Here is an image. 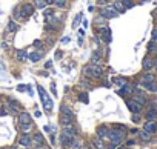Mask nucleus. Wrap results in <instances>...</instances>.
I'll use <instances>...</instances> for the list:
<instances>
[{
  "label": "nucleus",
  "instance_id": "obj_1",
  "mask_svg": "<svg viewBox=\"0 0 157 149\" xmlns=\"http://www.w3.org/2000/svg\"><path fill=\"white\" fill-rule=\"evenodd\" d=\"M83 74H85V77H89V79L99 80V79H102L103 69H102L99 65H91V63H89L88 66H85V68H83Z\"/></svg>",
  "mask_w": 157,
  "mask_h": 149
},
{
  "label": "nucleus",
  "instance_id": "obj_2",
  "mask_svg": "<svg viewBox=\"0 0 157 149\" xmlns=\"http://www.w3.org/2000/svg\"><path fill=\"white\" fill-rule=\"evenodd\" d=\"M106 138L111 141V144H113V146H119L123 141V138H125V131H120V129H116V128L114 129H109Z\"/></svg>",
  "mask_w": 157,
  "mask_h": 149
},
{
  "label": "nucleus",
  "instance_id": "obj_3",
  "mask_svg": "<svg viewBox=\"0 0 157 149\" xmlns=\"http://www.w3.org/2000/svg\"><path fill=\"white\" fill-rule=\"evenodd\" d=\"M37 91H39V94H40V98H42L43 108H45V109H46V111L49 112V111L53 109V106H54V105H53V100H51V97L46 94V91H45V89H43L40 85L37 86Z\"/></svg>",
  "mask_w": 157,
  "mask_h": 149
},
{
  "label": "nucleus",
  "instance_id": "obj_4",
  "mask_svg": "<svg viewBox=\"0 0 157 149\" xmlns=\"http://www.w3.org/2000/svg\"><path fill=\"white\" fill-rule=\"evenodd\" d=\"M5 108L8 109V114H12V115H15V114L20 112V105H19V102L15 100V98H11V97L6 98Z\"/></svg>",
  "mask_w": 157,
  "mask_h": 149
},
{
  "label": "nucleus",
  "instance_id": "obj_5",
  "mask_svg": "<svg viewBox=\"0 0 157 149\" xmlns=\"http://www.w3.org/2000/svg\"><path fill=\"white\" fill-rule=\"evenodd\" d=\"M132 100H136L137 103H140V105L143 106V105L148 103V95H146L145 91L136 88V89H134V92H132Z\"/></svg>",
  "mask_w": 157,
  "mask_h": 149
},
{
  "label": "nucleus",
  "instance_id": "obj_6",
  "mask_svg": "<svg viewBox=\"0 0 157 149\" xmlns=\"http://www.w3.org/2000/svg\"><path fill=\"white\" fill-rule=\"evenodd\" d=\"M31 146L36 147V149H40V147H45V138L40 132H36L32 137H31Z\"/></svg>",
  "mask_w": 157,
  "mask_h": 149
},
{
  "label": "nucleus",
  "instance_id": "obj_7",
  "mask_svg": "<svg viewBox=\"0 0 157 149\" xmlns=\"http://www.w3.org/2000/svg\"><path fill=\"white\" fill-rule=\"evenodd\" d=\"M100 15H103V17L108 20V19H116V17H117V15H120V14H119L113 6H105V8H102V9H100Z\"/></svg>",
  "mask_w": 157,
  "mask_h": 149
},
{
  "label": "nucleus",
  "instance_id": "obj_8",
  "mask_svg": "<svg viewBox=\"0 0 157 149\" xmlns=\"http://www.w3.org/2000/svg\"><path fill=\"white\" fill-rule=\"evenodd\" d=\"M20 14H22V19H28L29 15L34 14V5H31V3L20 5Z\"/></svg>",
  "mask_w": 157,
  "mask_h": 149
},
{
  "label": "nucleus",
  "instance_id": "obj_9",
  "mask_svg": "<svg viewBox=\"0 0 157 149\" xmlns=\"http://www.w3.org/2000/svg\"><path fill=\"white\" fill-rule=\"evenodd\" d=\"M99 36L102 37V40L105 43H111V40H113V32H111V29L108 26H102L99 29Z\"/></svg>",
  "mask_w": 157,
  "mask_h": 149
},
{
  "label": "nucleus",
  "instance_id": "obj_10",
  "mask_svg": "<svg viewBox=\"0 0 157 149\" xmlns=\"http://www.w3.org/2000/svg\"><path fill=\"white\" fill-rule=\"evenodd\" d=\"M126 106H128V109L132 114H140L142 112V105L137 103L136 100H132V98H128V100H126Z\"/></svg>",
  "mask_w": 157,
  "mask_h": 149
},
{
  "label": "nucleus",
  "instance_id": "obj_11",
  "mask_svg": "<svg viewBox=\"0 0 157 149\" xmlns=\"http://www.w3.org/2000/svg\"><path fill=\"white\" fill-rule=\"evenodd\" d=\"M134 89H136V85L126 83V85H123V86H122V89H119V91H117V94H119V95H132Z\"/></svg>",
  "mask_w": 157,
  "mask_h": 149
},
{
  "label": "nucleus",
  "instance_id": "obj_12",
  "mask_svg": "<svg viewBox=\"0 0 157 149\" xmlns=\"http://www.w3.org/2000/svg\"><path fill=\"white\" fill-rule=\"evenodd\" d=\"M152 82H155V76H154V74H151L149 71H146L145 74H142V77H140V85L142 86L148 85V83H152Z\"/></svg>",
  "mask_w": 157,
  "mask_h": 149
},
{
  "label": "nucleus",
  "instance_id": "obj_13",
  "mask_svg": "<svg viewBox=\"0 0 157 149\" xmlns=\"http://www.w3.org/2000/svg\"><path fill=\"white\" fill-rule=\"evenodd\" d=\"M142 69H143L145 72L154 69V59H152L151 56H146V57L143 59V62H142Z\"/></svg>",
  "mask_w": 157,
  "mask_h": 149
},
{
  "label": "nucleus",
  "instance_id": "obj_14",
  "mask_svg": "<svg viewBox=\"0 0 157 149\" xmlns=\"http://www.w3.org/2000/svg\"><path fill=\"white\" fill-rule=\"evenodd\" d=\"M143 131H146L149 134H154L157 131V121L155 120H146V123L143 125Z\"/></svg>",
  "mask_w": 157,
  "mask_h": 149
},
{
  "label": "nucleus",
  "instance_id": "obj_15",
  "mask_svg": "<svg viewBox=\"0 0 157 149\" xmlns=\"http://www.w3.org/2000/svg\"><path fill=\"white\" fill-rule=\"evenodd\" d=\"M62 132H63V134H66V135H70V137H76L77 129H76V126L73 125V123H70V125L62 126Z\"/></svg>",
  "mask_w": 157,
  "mask_h": 149
},
{
  "label": "nucleus",
  "instance_id": "obj_16",
  "mask_svg": "<svg viewBox=\"0 0 157 149\" xmlns=\"http://www.w3.org/2000/svg\"><path fill=\"white\" fill-rule=\"evenodd\" d=\"M19 146H23V147H29L31 146V137L25 132H22V135L19 137Z\"/></svg>",
  "mask_w": 157,
  "mask_h": 149
},
{
  "label": "nucleus",
  "instance_id": "obj_17",
  "mask_svg": "<svg viewBox=\"0 0 157 149\" xmlns=\"http://www.w3.org/2000/svg\"><path fill=\"white\" fill-rule=\"evenodd\" d=\"M32 123V118L28 112H19V125H28Z\"/></svg>",
  "mask_w": 157,
  "mask_h": 149
},
{
  "label": "nucleus",
  "instance_id": "obj_18",
  "mask_svg": "<svg viewBox=\"0 0 157 149\" xmlns=\"http://www.w3.org/2000/svg\"><path fill=\"white\" fill-rule=\"evenodd\" d=\"M76 137H70V135H66V134H60V138H59V141H60V144L62 146H65V147H70V144L73 143V140H74Z\"/></svg>",
  "mask_w": 157,
  "mask_h": 149
},
{
  "label": "nucleus",
  "instance_id": "obj_19",
  "mask_svg": "<svg viewBox=\"0 0 157 149\" xmlns=\"http://www.w3.org/2000/svg\"><path fill=\"white\" fill-rule=\"evenodd\" d=\"M96 132H97V137L106 138V137H108V132H109V128H108L106 125H100V126L96 129Z\"/></svg>",
  "mask_w": 157,
  "mask_h": 149
},
{
  "label": "nucleus",
  "instance_id": "obj_20",
  "mask_svg": "<svg viewBox=\"0 0 157 149\" xmlns=\"http://www.w3.org/2000/svg\"><path fill=\"white\" fill-rule=\"evenodd\" d=\"M91 146H93L94 149H105L103 138H100V137H94V138L91 140Z\"/></svg>",
  "mask_w": 157,
  "mask_h": 149
},
{
  "label": "nucleus",
  "instance_id": "obj_21",
  "mask_svg": "<svg viewBox=\"0 0 157 149\" xmlns=\"http://www.w3.org/2000/svg\"><path fill=\"white\" fill-rule=\"evenodd\" d=\"M15 57L20 63H25V60L28 59V52L25 51V49H17L15 51Z\"/></svg>",
  "mask_w": 157,
  "mask_h": 149
},
{
  "label": "nucleus",
  "instance_id": "obj_22",
  "mask_svg": "<svg viewBox=\"0 0 157 149\" xmlns=\"http://www.w3.org/2000/svg\"><path fill=\"white\" fill-rule=\"evenodd\" d=\"M43 56H45V51H43V49H39V52L36 51V52H31V54H29V60H31L32 63H36V62H39Z\"/></svg>",
  "mask_w": 157,
  "mask_h": 149
},
{
  "label": "nucleus",
  "instance_id": "obj_23",
  "mask_svg": "<svg viewBox=\"0 0 157 149\" xmlns=\"http://www.w3.org/2000/svg\"><path fill=\"white\" fill-rule=\"evenodd\" d=\"M145 117H146V120H155V118H157V108H155V106H151V108L146 111Z\"/></svg>",
  "mask_w": 157,
  "mask_h": 149
},
{
  "label": "nucleus",
  "instance_id": "obj_24",
  "mask_svg": "<svg viewBox=\"0 0 157 149\" xmlns=\"http://www.w3.org/2000/svg\"><path fill=\"white\" fill-rule=\"evenodd\" d=\"M100 57H102V51H100V49H97V51H94V52H93V56H91V60H89V63H91V65H99V62H100Z\"/></svg>",
  "mask_w": 157,
  "mask_h": 149
},
{
  "label": "nucleus",
  "instance_id": "obj_25",
  "mask_svg": "<svg viewBox=\"0 0 157 149\" xmlns=\"http://www.w3.org/2000/svg\"><path fill=\"white\" fill-rule=\"evenodd\" d=\"M74 121V117L71 115H65V114H60V125L65 126V125H70V123Z\"/></svg>",
  "mask_w": 157,
  "mask_h": 149
},
{
  "label": "nucleus",
  "instance_id": "obj_26",
  "mask_svg": "<svg viewBox=\"0 0 157 149\" xmlns=\"http://www.w3.org/2000/svg\"><path fill=\"white\" fill-rule=\"evenodd\" d=\"M113 8H114L119 14H123V12L126 11V8H125V6H123V3H122V0H117V2H114Z\"/></svg>",
  "mask_w": 157,
  "mask_h": 149
},
{
  "label": "nucleus",
  "instance_id": "obj_27",
  "mask_svg": "<svg viewBox=\"0 0 157 149\" xmlns=\"http://www.w3.org/2000/svg\"><path fill=\"white\" fill-rule=\"evenodd\" d=\"M60 114H65V115H71V117H74L73 109H71L70 106H66V105H62V106H60Z\"/></svg>",
  "mask_w": 157,
  "mask_h": 149
},
{
  "label": "nucleus",
  "instance_id": "obj_28",
  "mask_svg": "<svg viewBox=\"0 0 157 149\" xmlns=\"http://www.w3.org/2000/svg\"><path fill=\"white\" fill-rule=\"evenodd\" d=\"M143 89H145V91H148V92H157V82H152V83L143 85Z\"/></svg>",
  "mask_w": 157,
  "mask_h": 149
},
{
  "label": "nucleus",
  "instance_id": "obj_29",
  "mask_svg": "<svg viewBox=\"0 0 157 149\" xmlns=\"http://www.w3.org/2000/svg\"><path fill=\"white\" fill-rule=\"evenodd\" d=\"M94 23L97 25V26H106V19L103 17V15H97L96 19H94Z\"/></svg>",
  "mask_w": 157,
  "mask_h": 149
},
{
  "label": "nucleus",
  "instance_id": "obj_30",
  "mask_svg": "<svg viewBox=\"0 0 157 149\" xmlns=\"http://www.w3.org/2000/svg\"><path fill=\"white\" fill-rule=\"evenodd\" d=\"M113 83L122 88L123 85H126V83H128V80H126L125 77H114V79H113Z\"/></svg>",
  "mask_w": 157,
  "mask_h": 149
},
{
  "label": "nucleus",
  "instance_id": "obj_31",
  "mask_svg": "<svg viewBox=\"0 0 157 149\" xmlns=\"http://www.w3.org/2000/svg\"><path fill=\"white\" fill-rule=\"evenodd\" d=\"M15 31H17V23L11 20V22L8 23V26H6V32H8V34H11V32L14 34Z\"/></svg>",
  "mask_w": 157,
  "mask_h": 149
},
{
  "label": "nucleus",
  "instance_id": "obj_32",
  "mask_svg": "<svg viewBox=\"0 0 157 149\" xmlns=\"http://www.w3.org/2000/svg\"><path fill=\"white\" fill-rule=\"evenodd\" d=\"M82 19H83V12H79V14L76 15V19L73 20V29H76V28L79 26V23L82 22Z\"/></svg>",
  "mask_w": 157,
  "mask_h": 149
},
{
  "label": "nucleus",
  "instance_id": "obj_33",
  "mask_svg": "<svg viewBox=\"0 0 157 149\" xmlns=\"http://www.w3.org/2000/svg\"><path fill=\"white\" fill-rule=\"evenodd\" d=\"M139 137H140L142 141H149V140H151V134L146 132V131H140V132H139Z\"/></svg>",
  "mask_w": 157,
  "mask_h": 149
},
{
  "label": "nucleus",
  "instance_id": "obj_34",
  "mask_svg": "<svg viewBox=\"0 0 157 149\" xmlns=\"http://www.w3.org/2000/svg\"><path fill=\"white\" fill-rule=\"evenodd\" d=\"M19 126H20V131H22V132L28 134V132L32 129V123H28V125H19Z\"/></svg>",
  "mask_w": 157,
  "mask_h": 149
},
{
  "label": "nucleus",
  "instance_id": "obj_35",
  "mask_svg": "<svg viewBox=\"0 0 157 149\" xmlns=\"http://www.w3.org/2000/svg\"><path fill=\"white\" fill-rule=\"evenodd\" d=\"M79 100H80L82 103H86V105H88V102H89L88 94H86V92H80V94H79Z\"/></svg>",
  "mask_w": 157,
  "mask_h": 149
},
{
  "label": "nucleus",
  "instance_id": "obj_36",
  "mask_svg": "<svg viewBox=\"0 0 157 149\" xmlns=\"http://www.w3.org/2000/svg\"><path fill=\"white\" fill-rule=\"evenodd\" d=\"M54 5L57 8H66V0H54Z\"/></svg>",
  "mask_w": 157,
  "mask_h": 149
},
{
  "label": "nucleus",
  "instance_id": "obj_37",
  "mask_svg": "<svg viewBox=\"0 0 157 149\" xmlns=\"http://www.w3.org/2000/svg\"><path fill=\"white\" fill-rule=\"evenodd\" d=\"M122 3H123V6L128 9V8H132L134 6V3H132V0H122Z\"/></svg>",
  "mask_w": 157,
  "mask_h": 149
},
{
  "label": "nucleus",
  "instance_id": "obj_38",
  "mask_svg": "<svg viewBox=\"0 0 157 149\" xmlns=\"http://www.w3.org/2000/svg\"><path fill=\"white\" fill-rule=\"evenodd\" d=\"M14 19H15V20H20V19H22V14H20V6H17V8L14 9Z\"/></svg>",
  "mask_w": 157,
  "mask_h": 149
},
{
  "label": "nucleus",
  "instance_id": "obj_39",
  "mask_svg": "<svg viewBox=\"0 0 157 149\" xmlns=\"http://www.w3.org/2000/svg\"><path fill=\"white\" fill-rule=\"evenodd\" d=\"M36 5H37V8H39V9H42V8H45V6H46L48 3H46V0H39V2H37Z\"/></svg>",
  "mask_w": 157,
  "mask_h": 149
},
{
  "label": "nucleus",
  "instance_id": "obj_40",
  "mask_svg": "<svg viewBox=\"0 0 157 149\" xmlns=\"http://www.w3.org/2000/svg\"><path fill=\"white\" fill-rule=\"evenodd\" d=\"M154 49H155V42L151 40V42L148 43V51H149V52H154Z\"/></svg>",
  "mask_w": 157,
  "mask_h": 149
},
{
  "label": "nucleus",
  "instance_id": "obj_41",
  "mask_svg": "<svg viewBox=\"0 0 157 149\" xmlns=\"http://www.w3.org/2000/svg\"><path fill=\"white\" fill-rule=\"evenodd\" d=\"M151 40L157 43V28H154V29H152V32H151Z\"/></svg>",
  "mask_w": 157,
  "mask_h": 149
},
{
  "label": "nucleus",
  "instance_id": "obj_42",
  "mask_svg": "<svg viewBox=\"0 0 157 149\" xmlns=\"http://www.w3.org/2000/svg\"><path fill=\"white\" fill-rule=\"evenodd\" d=\"M17 91H19V92H25V91H28V86H26V85H19V86H17Z\"/></svg>",
  "mask_w": 157,
  "mask_h": 149
},
{
  "label": "nucleus",
  "instance_id": "obj_43",
  "mask_svg": "<svg viewBox=\"0 0 157 149\" xmlns=\"http://www.w3.org/2000/svg\"><path fill=\"white\" fill-rule=\"evenodd\" d=\"M36 48H39V49H42V46H43V43H42V40H34V43H32Z\"/></svg>",
  "mask_w": 157,
  "mask_h": 149
},
{
  "label": "nucleus",
  "instance_id": "obj_44",
  "mask_svg": "<svg viewBox=\"0 0 157 149\" xmlns=\"http://www.w3.org/2000/svg\"><path fill=\"white\" fill-rule=\"evenodd\" d=\"M8 114V109L5 106H0V115H6Z\"/></svg>",
  "mask_w": 157,
  "mask_h": 149
},
{
  "label": "nucleus",
  "instance_id": "obj_45",
  "mask_svg": "<svg viewBox=\"0 0 157 149\" xmlns=\"http://www.w3.org/2000/svg\"><path fill=\"white\" fill-rule=\"evenodd\" d=\"M70 40H71V37H63V39L60 40V43H62V45H66V43H70Z\"/></svg>",
  "mask_w": 157,
  "mask_h": 149
},
{
  "label": "nucleus",
  "instance_id": "obj_46",
  "mask_svg": "<svg viewBox=\"0 0 157 149\" xmlns=\"http://www.w3.org/2000/svg\"><path fill=\"white\" fill-rule=\"evenodd\" d=\"M139 120H140L139 114H134V115H132V121H134V123H139Z\"/></svg>",
  "mask_w": 157,
  "mask_h": 149
},
{
  "label": "nucleus",
  "instance_id": "obj_47",
  "mask_svg": "<svg viewBox=\"0 0 157 149\" xmlns=\"http://www.w3.org/2000/svg\"><path fill=\"white\" fill-rule=\"evenodd\" d=\"M45 68H46V69H51V68H53V62H51V60H48L46 63H45Z\"/></svg>",
  "mask_w": 157,
  "mask_h": 149
},
{
  "label": "nucleus",
  "instance_id": "obj_48",
  "mask_svg": "<svg viewBox=\"0 0 157 149\" xmlns=\"http://www.w3.org/2000/svg\"><path fill=\"white\" fill-rule=\"evenodd\" d=\"M114 128H116V129H120V131H126V128H125L123 125H116Z\"/></svg>",
  "mask_w": 157,
  "mask_h": 149
},
{
  "label": "nucleus",
  "instance_id": "obj_49",
  "mask_svg": "<svg viewBox=\"0 0 157 149\" xmlns=\"http://www.w3.org/2000/svg\"><path fill=\"white\" fill-rule=\"evenodd\" d=\"M51 91H53L54 95H57V91H56V85H54V83H51Z\"/></svg>",
  "mask_w": 157,
  "mask_h": 149
},
{
  "label": "nucleus",
  "instance_id": "obj_50",
  "mask_svg": "<svg viewBox=\"0 0 157 149\" xmlns=\"http://www.w3.org/2000/svg\"><path fill=\"white\" fill-rule=\"evenodd\" d=\"M60 59H62V52L57 51V52H56V60H60Z\"/></svg>",
  "mask_w": 157,
  "mask_h": 149
},
{
  "label": "nucleus",
  "instance_id": "obj_51",
  "mask_svg": "<svg viewBox=\"0 0 157 149\" xmlns=\"http://www.w3.org/2000/svg\"><path fill=\"white\" fill-rule=\"evenodd\" d=\"M82 25H83V28L86 29V28H88V25H89V23H88V20H83V22H82Z\"/></svg>",
  "mask_w": 157,
  "mask_h": 149
},
{
  "label": "nucleus",
  "instance_id": "obj_52",
  "mask_svg": "<svg viewBox=\"0 0 157 149\" xmlns=\"http://www.w3.org/2000/svg\"><path fill=\"white\" fill-rule=\"evenodd\" d=\"M83 36H85V29H80L79 31V37H83Z\"/></svg>",
  "mask_w": 157,
  "mask_h": 149
},
{
  "label": "nucleus",
  "instance_id": "obj_53",
  "mask_svg": "<svg viewBox=\"0 0 157 149\" xmlns=\"http://www.w3.org/2000/svg\"><path fill=\"white\" fill-rule=\"evenodd\" d=\"M134 143H136L134 140H128V141H126V144H128V146H131V144H134Z\"/></svg>",
  "mask_w": 157,
  "mask_h": 149
},
{
  "label": "nucleus",
  "instance_id": "obj_54",
  "mask_svg": "<svg viewBox=\"0 0 157 149\" xmlns=\"http://www.w3.org/2000/svg\"><path fill=\"white\" fill-rule=\"evenodd\" d=\"M34 115H36V117H37V118H39V117H40V115H42V112H40V111H36V112H34Z\"/></svg>",
  "mask_w": 157,
  "mask_h": 149
},
{
  "label": "nucleus",
  "instance_id": "obj_55",
  "mask_svg": "<svg viewBox=\"0 0 157 149\" xmlns=\"http://www.w3.org/2000/svg\"><path fill=\"white\" fill-rule=\"evenodd\" d=\"M106 2H108V0H99V3H100V5H105Z\"/></svg>",
  "mask_w": 157,
  "mask_h": 149
},
{
  "label": "nucleus",
  "instance_id": "obj_56",
  "mask_svg": "<svg viewBox=\"0 0 157 149\" xmlns=\"http://www.w3.org/2000/svg\"><path fill=\"white\" fill-rule=\"evenodd\" d=\"M46 3L48 5H54V0H46Z\"/></svg>",
  "mask_w": 157,
  "mask_h": 149
},
{
  "label": "nucleus",
  "instance_id": "obj_57",
  "mask_svg": "<svg viewBox=\"0 0 157 149\" xmlns=\"http://www.w3.org/2000/svg\"><path fill=\"white\" fill-rule=\"evenodd\" d=\"M154 69L157 71V59H154Z\"/></svg>",
  "mask_w": 157,
  "mask_h": 149
},
{
  "label": "nucleus",
  "instance_id": "obj_58",
  "mask_svg": "<svg viewBox=\"0 0 157 149\" xmlns=\"http://www.w3.org/2000/svg\"><path fill=\"white\" fill-rule=\"evenodd\" d=\"M105 149H116V146H113V144H111V146H108V147H105Z\"/></svg>",
  "mask_w": 157,
  "mask_h": 149
},
{
  "label": "nucleus",
  "instance_id": "obj_59",
  "mask_svg": "<svg viewBox=\"0 0 157 149\" xmlns=\"http://www.w3.org/2000/svg\"><path fill=\"white\" fill-rule=\"evenodd\" d=\"M146 2H149V0H140V3H146Z\"/></svg>",
  "mask_w": 157,
  "mask_h": 149
},
{
  "label": "nucleus",
  "instance_id": "obj_60",
  "mask_svg": "<svg viewBox=\"0 0 157 149\" xmlns=\"http://www.w3.org/2000/svg\"><path fill=\"white\" fill-rule=\"evenodd\" d=\"M154 54H157V43H155V49H154Z\"/></svg>",
  "mask_w": 157,
  "mask_h": 149
},
{
  "label": "nucleus",
  "instance_id": "obj_61",
  "mask_svg": "<svg viewBox=\"0 0 157 149\" xmlns=\"http://www.w3.org/2000/svg\"><path fill=\"white\" fill-rule=\"evenodd\" d=\"M82 149H91V147H89V146H83Z\"/></svg>",
  "mask_w": 157,
  "mask_h": 149
},
{
  "label": "nucleus",
  "instance_id": "obj_62",
  "mask_svg": "<svg viewBox=\"0 0 157 149\" xmlns=\"http://www.w3.org/2000/svg\"><path fill=\"white\" fill-rule=\"evenodd\" d=\"M32 2H36V3H37V2H39V0H32Z\"/></svg>",
  "mask_w": 157,
  "mask_h": 149
},
{
  "label": "nucleus",
  "instance_id": "obj_63",
  "mask_svg": "<svg viewBox=\"0 0 157 149\" xmlns=\"http://www.w3.org/2000/svg\"><path fill=\"white\" fill-rule=\"evenodd\" d=\"M0 106H2V102H0Z\"/></svg>",
  "mask_w": 157,
  "mask_h": 149
},
{
  "label": "nucleus",
  "instance_id": "obj_64",
  "mask_svg": "<svg viewBox=\"0 0 157 149\" xmlns=\"http://www.w3.org/2000/svg\"><path fill=\"white\" fill-rule=\"evenodd\" d=\"M5 149H6V147H5Z\"/></svg>",
  "mask_w": 157,
  "mask_h": 149
}]
</instances>
